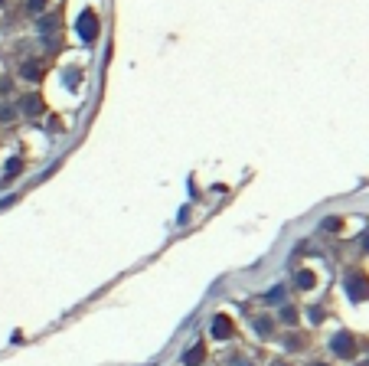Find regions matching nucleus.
<instances>
[{
	"mask_svg": "<svg viewBox=\"0 0 369 366\" xmlns=\"http://www.w3.org/2000/svg\"><path fill=\"white\" fill-rule=\"evenodd\" d=\"M255 330H258V334H272V321H268V317H258V321H255Z\"/></svg>",
	"mask_w": 369,
	"mask_h": 366,
	"instance_id": "obj_9",
	"label": "nucleus"
},
{
	"mask_svg": "<svg viewBox=\"0 0 369 366\" xmlns=\"http://www.w3.org/2000/svg\"><path fill=\"white\" fill-rule=\"evenodd\" d=\"M23 79H39V69L36 65H23Z\"/></svg>",
	"mask_w": 369,
	"mask_h": 366,
	"instance_id": "obj_11",
	"label": "nucleus"
},
{
	"mask_svg": "<svg viewBox=\"0 0 369 366\" xmlns=\"http://www.w3.org/2000/svg\"><path fill=\"white\" fill-rule=\"evenodd\" d=\"M281 321L284 324H297V311H294V307H284V311H281Z\"/></svg>",
	"mask_w": 369,
	"mask_h": 366,
	"instance_id": "obj_10",
	"label": "nucleus"
},
{
	"mask_svg": "<svg viewBox=\"0 0 369 366\" xmlns=\"http://www.w3.org/2000/svg\"><path fill=\"white\" fill-rule=\"evenodd\" d=\"M347 294L353 298V301H366L369 298V275H363V271L350 275L347 278Z\"/></svg>",
	"mask_w": 369,
	"mask_h": 366,
	"instance_id": "obj_1",
	"label": "nucleus"
},
{
	"mask_svg": "<svg viewBox=\"0 0 369 366\" xmlns=\"http://www.w3.org/2000/svg\"><path fill=\"white\" fill-rule=\"evenodd\" d=\"M23 111H26V115H39V111H43V102H39L36 95L23 98Z\"/></svg>",
	"mask_w": 369,
	"mask_h": 366,
	"instance_id": "obj_7",
	"label": "nucleus"
},
{
	"mask_svg": "<svg viewBox=\"0 0 369 366\" xmlns=\"http://www.w3.org/2000/svg\"><path fill=\"white\" fill-rule=\"evenodd\" d=\"M330 346H333V353H337V356H353V353H356V344H353V337H350V334H337Z\"/></svg>",
	"mask_w": 369,
	"mask_h": 366,
	"instance_id": "obj_3",
	"label": "nucleus"
},
{
	"mask_svg": "<svg viewBox=\"0 0 369 366\" xmlns=\"http://www.w3.org/2000/svg\"><path fill=\"white\" fill-rule=\"evenodd\" d=\"M232 366H252L249 360H239V356H235V360H232Z\"/></svg>",
	"mask_w": 369,
	"mask_h": 366,
	"instance_id": "obj_16",
	"label": "nucleus"
},
{
	"mask_svg": "<svg viewBox=\"0 0 369 366\" xmlns=\"http://www.w3.org/2000/svg\"><path fill=\"white\" fill-rule=\"evenodd\" d=\"M78 33H82V40H85V43H95V36H98V20H95V13H92V10L82 13V20H78Z\"/></svg>",
	"mask_w": 369,
	"mask_h": 366,
	"instance_id": "obj_2",
	"label": "nucleus"
},
{
	"mask_svg": "<svg viewBox=\"0 0 369 366\" xmlns=\"http://www.w3.org/2000/svg\"><path fill=\"white\" fill-rule=\"evenodd\" d=\"M317 366H327V363H317Z\"/></svg>",
	"mask_w": 369,
	"mask_h": 366,
	"instance_id": "obj_18",
	"label": "nucleus"
},
{
	"mask_svg": "<svg viewBox=\"0 0 369 366\" xmlns=\"http://www.w3.org/2000/svg\"><path fill=\"white\" fill-rule=\"evenodd\" d=\"M294 285H297L301 291H311L317 285V275H314V271H307V268H301L297 275H294Z\"/></svg>",
	"mask_w": 369,
	"mask_h": 366,
	"instance_id": "obj_6",
	"label": "nucleus"
},
{
	"mask_svg": "<svg viewBox=\"0 0 369 366\" xmlns=\"http://www.w3.org/2000/svg\"><path fill=\"white\" fill-rule=\"evenodd\" d=\"M20 170H23V161H20V157H13V161L7 163V180H10L13 173H20Z\"/></svg>",
	"mask_w": 369,
	"mask_h": 366,
	"instance_id": "obj_8",
	"label": "nucleus"
},
{
	"mask_svg": "<svg viewBox=\"0 0 369 366\" xmlns=\"http://www.w3.org/2000/svg\"><path fill=\"white\" fill-rule=\"evenodd\" d=\"M43 7H46V0H30V10H33V13H39Z\"/></svg>",
	"mask_w": 369,
	"mask_h": 366,
	"instance_id": "obj_15",
	"label": "nucleus"
},
{
	"mask_svg": "<svg viewBox=\"0 0 369 366\" xmlns=\"http://www.w3.org/2000/svg\"><path fill=\"white\" fill-rule=\"evenodd\" d=\"M363 248H366V252H369V232H366V239H363Z\"/></svg>",
	"mask_w": 369,
	"mask_h": 366,
	"instance_id": "obj_17",
	"label": "nucleus"
},
{
	"mask_svg": "<svg viewBox=\"0 0 369 366\" xmlns=\"http://www.w3.org/2000/svg\"><path fill=\"white\" fill-rule=\"evenodd\" d=\"M343 226V223H340L337 216H330V219H324V229H330V232H333V229H340Z\"/></svg>",
	"mask_w": 369,
	"mask_h": 366,
	"instance_id": "obj_13",
	"label": "nucleus"
},
{
	"mask_svg": "<svg viewBox=\"0 0 369 366\" xmlns=\"http://www.w3.org/2000/svg\"><path fill=\"white\" fill-rule=\"evenodd\" d=\"M203 360H206V346H203V344L190 346V350L183 353V363L186 366H203Z\"/></svg>",
	"mask_w": 369,
	"mask_h": 366,
	"instance_id": "obj_5",
	"label": "nucleus"
},
{
	"mask_svg": "<svg viewBox=\"0 0 369 366\" xmlns=\"http://www.w3.org/2000/svg\"><path fill=\"white\" fill-rule=\"evenodd\" d=\"M281 294H284V288H274V291H268V298H265V301L274 304V301H281Z\"/></svg>",
	"mask_w": 369,
	"mask_h": 366,
	"instance_id": "obj_14",
	"label": "nucleus"
},
{
	"mask_svg": "<svg viewBox=\"0 0 369 366\" xmlns=\"http://www.w3.org/2000/svg\"><path fill=\"white\" fill-rule=\"evenodd\" d=\"M213 337L216 340H229L232 337V321H229L226 314H216L213 317Z\"/></svg>",
	"mask_w": 369,
	"mask_h": 366,
	"instance_id": "obj_4",
	"label": "nucleus"
},
{
	"mask_svg": "<svg viewBox=\"0 0 369 366\" xmlns=\"http://www.w3.org/2000/svg\"><path fill=\"white\" fill-rule=\"evenodd\" d=\"M13 115H17V111H13L10 105H0V121H10Z\"/></svg>",
	"mask_w": 369,
	"mask_h": 366,
	"instance_id": "obj_12",
	"label": "nucleus"
}]
</instances>
